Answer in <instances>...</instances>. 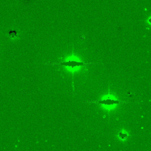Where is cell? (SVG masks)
<instances>
[{
  "instance_id": "obj_2",
  "label": "cell",
  "mask_w": 151,
  "mask_h": 151,
  "mask_svg": "<svg viewBox=\"0 0 151 151\" xmlns=\"http://www.w3.org/2000/svg\"><path fill=\"white\" fill-rule=\"evenodd\" d=\"M120 102V101L119 100L114 99L113 96H106L99 101L100 104L103 106V107H104L106 109H111V107L119 104Z\"/></svg>"
},
{
  "instance_id": "obj_1",
  "label": "cell",
  "mask_w": 151,
  "mask_h": 151,
  "mask_svg": "<svg viewBox=\"0 0 151 151\" xmlns=\"http://www.w3.org/2000/svg\"><path fill=\"white\" fill-rule=\"evenodd\" d=\"M61 64L64 67H67L68 68H70L73 71H76V68H79L83 66L84 64V63L80 60H75V58H73L71 60L68 59L67 60L63 61L61 63Z\"/></svg>"
},
{
  "instance_id": "obj_3",
  "label": "cell",
  "mask_w": 151,
  "mask_h": 151,
  "mask_svg": "<svg viewBox=\"0 0 151 151\" xmlns=\"http://www.w3.org/2000/svg\"><path fill=\"white\" fill-rule=\"evenodd\" d=\"M127 136H128V134L126 132H124V131H121L118 134L119 138L123 140H126L127 138Z\"/></svg>"
}]
</instances>
